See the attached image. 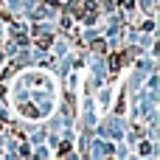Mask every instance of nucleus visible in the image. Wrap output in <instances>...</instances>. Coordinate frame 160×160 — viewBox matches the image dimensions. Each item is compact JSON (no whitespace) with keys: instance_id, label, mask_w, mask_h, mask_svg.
<instances>
[{"instance_id":"obj_2","label":"nucleus","mask_w":160,"mask_h":160,"mask_svg":"<svg viewBox=\"0 0 160 160\" xmlns=\"http://www.w3.org/2000/svg\"><path fill=\"white\" fill-rule=\"evenodd\" d=\"M93 51L101 53V51H104V39H96V42H93Z\"/></svg>"},{"instance_id":"obj_1","label":"nucleus","mask_w":160,"mask_h":160,"mask_svg":"<svg viewBox=\"0 0 160 160\" xmlns=\"http://www.w3.org/2000/svg\"><path fill=\"white\" fill-rule=\"evenodd\" d=\"M37 45H39V48H48V45H51V34L39 31V34H37Z\"/></svg>"},{"instance_id":"obj_3","label":"nucleus","mask_w":160,"mask_h":160,"mask_svg":"<svg viewBox=\"0 0 160 160\" xmlns=\"http://www.w3.org/2000/svg\"><path fill=\"white\" fill-rule=\"evenodd\" d=\"M0 59H3V48H0Z\"/></svg>"}]
</instances>
